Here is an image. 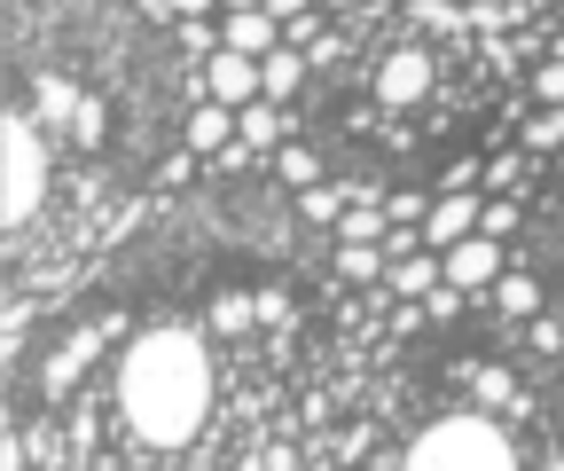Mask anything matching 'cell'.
<instances>
[{
    "label": "cell",
    "instance_id": "1",
    "mask_svg": "<svg viewBox=\"0 0 564 471\" xmlns=\"http://www.w3.org/2000/svg\"><path fill=\"white\" fill-rule=\"evenodd\" d=\"M118 400H126V425L150 440V448H181L196 440L204 409H212V362L196 330H133L126 362H118Z\"/></svg>",
    "mask_w": 564,
    "mask_h": 471
},
{
    "label": "cell",
    "instance_id": "2",
    "mask_svg": "<svg viewBox=\"0 0 564 471\" xmlns=\"http://www.w3.org/2000/svg\"><path fill=\"white\" fill-rule=\"evenodd\" d=\"M518 463V440L494 409H455V417H432L408 448H400V471H510Z\"/></svg>",
    "mask_w": 564,
    "mask_h": 471
},
{
    "label": "cell",
    "instance_id": "3",
    "mask_svg": "<svg viewBox=\"0 0 564 471\" xmlns=\"http://www.w3.org/2000/svg\"><path fill=\"white\" fill-rule=\"evenodd\" d=\"M47 196V126L40 118H0V221L24 228Z\"/></svg>",
    "mask_w": 564,
    "mask_h": 471
},
{
    "label": "cell",
    "instance_id": "4",
    "mask_svg": "<svg viewBox=\"0 0 564 471\" xmlns=\"http://www.w3.org/2000/svg\"><path fill=\"white\" fill-rule=\"evenodd\" d=\"M432 79H440V72H432V47L400 40V47L377 63V103H384V110H415L423 95H432Z\"/></svg>",
    "mask_w": 564,
    "mask_h": 471
},
{
    "label": "cell",
    "instance_id": "5",
    "mask_svg": "<svg viewBox=\"0 0 564 471\" xmlns=\"http://www.w3.org/2000/svg\"><path fill=\"white\" fill-rule=\"evenodd\" d=\"M440 259H447V283H455V291H470V299H478V291H494V283H502V267H510L502 236H486V228H478V236H463V244H447Z\"/></svg>",
    "mask_w": 564,
    "mask_h": 471
},
{
    "label": "cell",
    "instance_id": "6",
    "mask_svg": "<svg viewBox=\"0 0 564 471\" xmlns=\"http://www.w3.org/2000/svg\"><path fill=\"white\" fill-rule=\"evenodd\" d=\"M259 95H267L259 55H236V47L204 55V103H228V110H243V103H259Z\"/></svg>",
    "mask_w": 564,
    "mask_h": 471
},
{
    "label": "cell",
    "instance_id": "7",
    "mask_svg": "<svg viewBox=\"0 0 564 471\" xmlns=\"http://www.w3.org/2000/svg\"><path fill=\"white\" fill-rule=\"evenodd\" d=\"M478 213H486V196H478V189H440L432 221H423V244H432V251H447V244L478 236Z\"/></svg>",
    "mask_w": 564,
    "mask_h": 471
},
{
    "label": "cell",
    "instance_id": "8",
    "mask_svg": "<svg viewBox=\"0 0 564 471\" xmlns=\"http://www.w3.org/2000/svg\"><path fill=\"white\" fill-rule=\"evenodd\" d=\"M384 283H392L400 299H432V291L447 283V259H440L432 244H408V251H392V267H384Z\"/></svg>",
    "mask_w": 564,
    "mask_h": 471
},
{
    "label": "cell",
    "instance_id": "9",
    "mask_svg": "<svg viewBox=\"0 0 564 471\" xmlns=\"http://www.w3.org/2000/svg\"><path fill=\"white\" fill-rule=\"evenodd\" d=\"M463 385H470V400L478 409H494V417H518L525 409V393H518V377L502 370V362H470V370H455Z\"/></svg>",
    "mask_w": 564,
    "mask_h": 471
},
{
    "label": "cell",
    "instance_id": "10",
    "mask_svg": "<svg viewBox=\"0 0 564 471\" xmlns=\"http://www.w3.org/2000/svg\"><path fill=\"white\" fill-rule=\"evenodd\" d=\"M220 32H228V47H236V55H259V63L282 47V17H274V9H236Z\"/></svg>",
    "mask_w": 564,
    "mask_h": 471
},
{
    "label": "cell",
    "instance_id": "11",
    "mask_svg": "<svg viewBox=\"0 0 564 471\" xmlns=\"http://www.w3.org/2000/svg\"><path fill=\"white\" fill-rule=\"evenodd\" d=\"M102 339H110L102 322H95V330H70V346H63V354L47 362V377H40V385H47V393H70V385H79V370H87V362L102 354Z\"/></svg>",
    "mask_w": 564,
    "mask_h": 471
},
{
    "label": "cell",
    "instance_id": "12",
    "mask_svg": "<svg viewBox=\"0 0 564 471\" xmlns=\"http://www.w3.org/2000/svg\"><path fill=\"white\" fill-rule=\"evenodd\" d=\"M236 142V110L228 103H196V118H188V150L196 158H220Z\"/></svg>",
    "mask_w": 564,
    "mask_h": 471
},
{
    "label": "cell",
    "instance_id": "13",
    "mask_svg": "<svg viewBox=\"0 0 564 471\" xmlns=\"http://www.w3.org/2000/svg\"><path fill=\"white\" fill-rule=\"evenodd\" d=\"M259 72H267V103H291V95L306 87V72H314V63H306V47H291V40H282V47L259 63Z\"/></svg>",
    "mask_w": 564,
    "mask_h": 471
},
{
    "label": "cell",
    "instance_id": "14",
    "mask_svg": "<svg viewBox=\"0 0 564 471\" xmlns=\"http://www.w3.org/2000/svg\"><path fill=\"white\" fill-rule=\"evenodd\" d=\"M236 133H243L251 150H282L291 118H282V103H267V95H259V103H243V110H236Z\"/></svg>",
    "mask_w": 564,
    "mask_h": 471
},
{
    "label": "cell",
    "instance_id": "15",
    "mask_svg": "<svg viewBox=\"0 0 564 471\" xmlns=\"http://www.w3.org/2000/svg\"><path fill=\"white\" fill-rule=\"evenodd\" d=\"M79 103H87V95L70 87V79H40V87H32V118H40V126H70V118H79Z\"/></svg>",
    "mask_w": 564,
    "mask_h": 471
},
{
    "label": "cell",
    "instance_id": "16",
    "mask_svg": "<svg viewBox=\"0 0 564 471\" xmlns=\"http://www.w3.org/2000/svg\"><path fill=\"white\" fill-rule=\"evenodd\" d=\"M392 236V213L384 205H345L337 213V244H384Z\"/></svg>",
    "mask_w": 564,
    "mask_h": 471
},
{
    "label": "cell",
    "instance_id": "17",
    "mask_svg": "<svg viewBox=\"0 0 564 471\" xmlns=\"http://www.w3.org/2000/svg\"><path fill=\"white\" fill-rule=\"evenodd\" d=\"M384 267H392L384 244H337V276H345V283H377Z\"/></svg>",
    "mask_w": 564,
    "mask_h": 471
},
{
    "label": "cell",
    "instance_id": "18",
    "mask_svg": "<svg viewBox=\"0 0 564 471\" xmlns=\"http://www.w3.org/2000/svg\"><path fill=\"white\" fill-rule=\"evenodd\" d=\"M494 307H502V314H541V283L533 276H518V267H502V283H494Z\"/></svg>",
    "mask_w": 564,
    "mask_h": 471
},
{
    "label": "cell",
    "instance_id": "19",
    "mask_svg": "<svg viewBox=\"0 0 564 471\" xmlns=\"http://www.w3.org/2000/svg\"><path fill=\"white\" fill-rule=\"evenodd\" d=\"M251 322H259L251 291H220V299H212V330H220V339H243Z\"/></svg>",
    "mask_w": 564,
    "mask_h": 471
},
{
    "label": "cell",
    "instance_id": "20",
    "mask_svg": "<svg viewBox=\"0 0 564 471\" xmlns=\"http://www.w3.org/2000/svg\"><path fill=\"white\" fill-rule=\"evenodd\" d=\"M408 24L415 32H470V17L455 9V0H408Z\"/></svg>",
    "mask_w": 564,
    "mask_h": 471
},
{
    "label": "cell",
    "instance_id": "21",
    "mask_svg": "<svg viewBox=\"0 0 564 471\" xmlns=\"http://www.w3.org/2000/svg\"><path fill=\"white\" fill-rule=\"evenodd\" d=\"M274 173L291 181V189H314V181H322V158H314V150H299V142H282V150H274Z\"/></svg>",
    "mask_w": 564,
    "mask_h": 471
},
{
    "label": "cell",
    "instance_id": "22",
    "mask_svg": "<svg viewBox=\"0 0 564 471\" xmlns=\"http://www.w3.org/2000/svg\"><path fill=\"white\" fill-rule=\"evenodd\" d=\"M432 205H440V196H423V189H392V196H384L392 228H423V221H432Z\"/></svg>",
    "mask_w": 564,
    "mask_h": 471
},
{
    "label": "cell",
    "instance_id": "23",
    "mask_svg": "<svg viewBox=\"0 0 564 471\" xmlns=\"http://www.w3.org/2000/svg\"><path fill=\"white\" fill-rule=\"evenodd\" d=\"M345 205H352V196H345V189H329V181L299 189V213H306V221H329V228H337V213H345Z\"/></svg>",
    "mask_w": 564,
    "mask_h": 471
},
{
    "label": "cell",
    "instance_id": "24",
    "mask_svg": "<svg viewBox=\"0 0 564 471\" xmlns=\"http://www.w3.org/2000/svg\"><path fill=\"white\" fill-rule=\"evenodd\" d=\"M181 47H188V55L204 63V55H220V47H228V32L212 24V17H181Z\"/></svg>",
    "mask_w": 564,
    "mask_h": 471
},
{
    "label": "cell",
    "instance_id": "25",
    "mask_svg": "<svg viewBox=\"0 0 564 471\" xmlns=\"http://www.w3.org/2000/svg\"><path fill=\"white\" fill-rule=\"evenodd\" d=\"M556 142H564V103H541V118L525 126V150L541 158V150H556Z\"/></svg>",
    "mask_w": 564,
    "mask_h": 471
},
{
    "label": "cell",
    "instance_id": "26",
    "mask_svg": "<svg viewBox=\"0 0 564 471\" xmlns=\"http://www.w3.org/2000/svg\"><path fill=\"white\" fill-rule=\"evenodd\" d=\"M463 17H470V32H478V40H486V32H510V24H518V9H510V0H470Z\"/></svg>",
    "mask_w": 564,
    "mask_h": 471
},
{
    "label": "cell",
    "instance_id": "27",
    "mask_svg": "<svg viewBox=\"0 0 564 471\" xmlns=\"http://www.w3.org/2000/svg\"><path fill=\"white\" fill-rule=\"evenodd\" d=\"M533 173V150H510V158H486V189H518Z\"/></svg>",
    "mask_w": 564,
    "mask_h": 471
},
{
    "label": "cell",
    "instance_id": "28",
    "mask_svg": "<svg viewBox=\"0 0 564 471\" xmlns=\"http://www.w3.org/2000/svg\"><path fill=\"white\" fill-rule=\"evenodd\" d=\"M533 103H564V55L549 47V63H533Z\"/></svg>",
    "mask_w": 564,
    "mask_h": 471
},
{
    "label": "cell",
    "instance_id": "29",
    "mask_svg": "<svg viewBox=\"0 0 564 471\" xmlns=\"http://www.w3.org/2000/svg\"><path fill=\"white\" fill-rule=\"evenodd\" d=\"M102 126H110V110H102V95H87V103H79V118H70V133H79V142L95 150V142H102Z\"/></svg>",
    "mask_w": 564,
    "mask_h": 471
},
{
    "label": "cell",
    "instance_id": "30",
    "mask_svg": "<svg viewBox=\"0 0 564 471\" xmlns=\"http://www.w3.org/2000/svg\"><path fill=\"white\" fill-rule=\"evenodd\" d=\"M329 24H322V9H299V17H282V40H291V47H314Z\"/></svg>",
    "mask_w": 564,
    "mask_h": 471
},
{
    "label": "cell",
    "instance_id": "31",
    "mask_svg": "<svg viewBox=\"0 0 564 471\" xmlns=\"http://www.w3.org/2000/svg\"><path fill=\"white\" fill-rule=\"evenodd\" d=\"M251 307H259L267 330H291V299H282V291H251Z\"/></svg>",
    "mask_w": 564,
    "mask_h": 471
},
{
    "label": "cell",
    "instance_id": "32",
    "mask_svg": "<svg viewBox=\"0 0 564 471\" xmlns=\"http://www.w3.org/2000/svg\"><path fill=\"white\" fill-rule=\"evenodd\" d=\"M525 330H533L541 354H564V322H556V314H525Z\"/></svg>",
    "mask_w": 564,
    "mask_h": 471
},
{
    "label": "cell",
    "instance_id": "33",
    "mask_svg": "<svg viewBox=\"0 0 564 471\" xmlns=\"http://www.w3.org/2000/svg\"><path fill=\"white\" fill-rule=\"evenodd\" d=\"M478 228H486V236H510V228H518V205H510V196H494V205L478 213Z\"/></svg>",
    "mask_w": 564,
    "mask_h": 471
},
{
    "label": "cell",
    "instance_id": "34",
    "mask_svg": "<svg viewBox=\"0 0 564 471\" xmlns=\"http://www.w3.org/2000/svg\"><path fill=\"white\" fill-rule=\"evenodd\" d=\"M306 63H314V72H337V63H345V40H337V32H322V40L306 47Z\"/></svg>",
    "mask_w": 564,
    "mask_h": 471
},
{
    "label": "cell",
    "instance_id": "35",
    "mask_svg": "<svg viewBox=\"0 0 564 471\" xmlns=\"http://www.w3.org/2000/svg\"><path fill=\"white\" fill-rule=\"evenodd\" d=\"M463 299H470V291H455V283H440L432 299H423V314H432V322H447V314H463Z\"/></svg>",
    "mask_w": 564,
    "mask_h": 471
},
{
    "label": "cell",
    "instance_id": "36",
    "mask_svg": "<svg viewBox=\"0 0 564 471\" xmlns=\"http://www.w3.org/2000/svg\"><path fill=\"white\" fill-rule=\"evenodd\" d=\"M369 440H377V425H352V432L337 440V456H369Z\"/></svg>",
    "mask_w": 564,
    "mask_h": 471
},
{
    "label": "cell",
    "instance_id": "37",
    "mask_svg": "<svg viewBox=\"0 0 564 471\" xmlns=\"http://www.w3.org/2000/svg\"><path fill=\"white\" fill-rule=\"evenodd\" d=\"M236 9H267V0H220V17H236Z\"/></svg>",
    "mask_w": 564,
    "mask_h": 471
},
{
    "label": "cell",
    "instance_id": "38",
    "mask_svg": "<svg viewBox=\"0 0 564 471\" xmlns=\"http://www.w3.org/2000/svg\"><path fill=\"white\" fill-rule=\"evenodd\" d=\"M384 9H408V0H384Z\"/></svg>",
    "mask_w": 564,
    "mask_h": 471
},
{
    "label": "cell",
    "instance_id": "39",
    "mask_svg": "<svg viewBox=\"0 0 564 471\" xmlns=\"http://www.w3.org/2000/svg\"><path fill=\"white\" fill-rule=\"evenodd\" d=\"M455 9H463V0H455Z\"/></svg>",
    "mask_w": 564,
    "mask_h": 471
}]
</instances>
